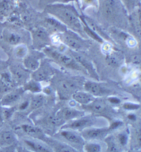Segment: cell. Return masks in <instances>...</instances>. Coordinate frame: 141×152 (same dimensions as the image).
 I'll list each match as a JSON object with an SVG mask.
<instances>
[{
	"label": "cell",
	"instance_id": "b9f144b4",
	"mask_svg": "<svg viewBox=\"0 0 141 152\" xmlns=\"http://www.w3.org/2000/svg\"><path fill=\"white\" fill-rule=\"evenodd\" d=\"M85 1H86V2H92V0H85Z\"/></svg>",
	"mask_w": 141,
	"mask_h": 152
},
{
	"label": "cell",
	"instance_id": "e575fe53",
	"mask_svg": "<svg viewBox=\"0 0 141 152\" xmlns=\"http://www.w3.org/2000/svg\"><path fill=\"white\" fill-rule=\"evenodd\" d=\"M13 146L0 147V152H13Z\"/></svg>",
	"mask_w": 141,
	"mask_h": 152
},
{
	"label": "cell",
	"instance_id": "52a82bcc",
	"mask_svg": "<svg viewBox=\"0 0 141 152\" xmlns=\"http://www.w3.org/2000/svg\"><path fill=\"white\" fill-rule=\"evenodd\" d=\"M59 134L66 141L68 142V145L75 149H77L76 147H81L82 149L83 145L86 142L78 131L70 129H61Z\"/></svg>",
	"mask_w": 141,
	"mask_h": 152
},
{
	"label": "cell",
	"instance_id": "836d02e7",
	"mask_svg": "<svg viewBox=\"0 0 141 152\" xmlns=\"http://www.w3.org/2000/svg\"><path fill=\"white\" fill-rule=\"evenodd\" d=\"M107 100H108V102L109 103H111V104H118L120 102V100L118 99V98L115 97H109Z\"/></svg>",
	"mask_w": 141,
	"mask_h": 152
},
{
	"label": "cell",
	"instance_id": "ab89813d",
	"mask_svg": "<svg viewBox=\"0 0 141 152\" xmlns=\"http://www.w3.org/2000/svg\"><path fill=\"white\" fill-rule=\"evenodd\" d=\"M73 1H75V0H59L60 4H67Z\"/></svg>",
	"mask_w": 141,
	"mask_h": 152
},
{
	"label": "cell",
	"instance_id": "277c9868",
	"mask_svg": "<svg viewBox=\"0 0 141 152\" xmlns=\"http://www.w3.org/2000/svg\"><path fill=\"white\" fill-rule=\"evenodd\" d=\"M63 41L64 43L71 48V50L79 51L86 50L88 48V44L87 42L80 37L74 31L68 30L65 31L63 32Z\"/></svg>",
	"mask_w": 141,
	"mask_h": 152
},
{
	"label": "cell",
	"instance_id": "7c38bea8",
	"mask_svg": "<svg viewBox=\"0 0 141 152\" xmlns=\"http://www.w3.org/2000/svg\"><path fill=\"white\" fill-rule=\"evenodd\" d=\"M84 115V113L83 111H80L78 110V109L75 108V107L70 106L61 109L59 112L58 117L61 118L62 121H70L80 118Z\"/></svg>",
	"mask_w": 141,
	"mask_h": 152
},
{
	"label": "cell",
	"instance_id": "74e56055",
	"mask_svg": "<svg viewBox=\"0 0 141 152\" xmlns=\"http://www.w3.org/2000/svg\"><path fill=\"white\" fill-rule=\"evenodd\" d=\"M6 86H5V84H4L3 82L1 81V80H0V93L4 91V89H5Z\"/></svg>",
	"mask_w": 141,
	"mask_h": 152
},
{
	"label": "cell",
	"instance_id": "cb8c5ba5",
	"mask_svg": "<svg viewBox=\"0 0 141 152\" xmlns=\"http://www.w3.org/2000/svg\"><path fill=\"white\" fill-rule=\"evenodd\" d=\"M49 145L52 147L55 152H79L77 149L64 142H56Z\"/></svg>",
	"mask_w": 141,
	"mask_h": 152
},
{
	"label": "cell",
	"instance_id": "30bf717a",
	"mask_svg": "<svg viewBox=\"0 0 141 152\" xmlns=\"http://www.w3.org/2000/svg\"><path fill=\"white\" fill-rule=\"evenodd\" d=\"M32 39L36 47H42L45 48L50 42V38L46 29L37 28L32 31Z\"/></svg>",
	"mask_w": 141,
	"mask_h": 152
},
{
	"label": "cell",
	"instance_id": "8fae6325",
	"mask_svg": "<svg viewBox=\"0 0 141 152\" xmlns=\"http://www.w3.org/2000/svg\"><path fill=\"white\" fill-rule=\"evenodd\" d=\"M10 72L13 79L18 83L24 84L28 81L29 71L26 70L24 66L13 64L10 67Z\"/></svg>",
	"mask_w": 141,
	"mask_h": 152
},
{
	"label": "cell",
	"instance_id": "ffe728a7",
	"mask_svg": "<svg viewBox=\"0 0 141 152\" xmlns=\"http://www.w3.org/2000/svg\"><path fill=\"white\" fill-rule=\"evenodd\" d=\"M16 141V137L12 132L5 131L0 134V147L13 146Z\"/></svg>",
	"mask_w": 141,
	"mask_h": 152
},
{
	"label": "cell",
	"instance_id": "603a6c76",
	"mask_svg": "<svg viewBox=\"0 0 141 152\" xmlns=\"http://www.w3.org/2000/svg\"><path fill=\"white\" fill-rule=\"evenodd\" d=\"M21 129L27 135L31 136V138H38L39 136L43 135L41 129L39 127L32 125L24 124L21 126Z\"/></svg>",
	"mask_w": 141,
	"mask_h": 152
},
{
	"label": "cell",
	"instance_id": "f546056e",
	"mask_svg": "<svg viewBox=\"0 0 141 152\" xmlns=\"http://www.w3.org/2000/svg\"><path fill=\"white\" fill-rule=\"evenodd\" d=\"M12 8V4L9 0H1L0 1V15L4 16L8 14Z\"/></svg>",
	"mask_w": 141,
	"mask_h": 152
},
{
	"label": "cell",
	"instance_id": "5b68a950",
	"mask_svg": "<svg viewBox=\"0 0 141 152\" xmlns=\"http://www.w3.org/2000/svg\"><path fill=\"white\" fill-rule=\"evenodd\" d=\"M111 130L109 127H93L85 129L79 132L85 141H98L100 140L105 139L109 135Z\"/></svg>",
	"mask_w": 141,
	"mask_h": 152
},
{
	"label": "cell",
	"instance_id": "7402d4cb",
	"mask_svg": "<svg viewBox=\"0 0 141 152\" xmlns=\"http://www.w3.org/2000/svg\"><path fill=\"white\" fill-rule=\"evenodd\" d=\"M24 89V92L25 91H28V92L32 93L34 94L40 93L42 92L41 85L40 82L35 81L34 80H28L26 83L24 84V87H22Z\"/></svg>",
	"mask_w": 141,
	"mask_h": 152
},
{
	"label": "cell",
	"instance_id": "9a60e30c",
	"mask_svg": "<svg viewBox=\"0 0 141 152\" xmlns=\"http://www.w3.org/2000/svg\"><path fill=\"white\" fill-rule=\"evenodd\" d=\"M24 93L23 88H17L6 94L1 100V104L4 106H10L16 103Z\"/></svg>",
	"mask_w": 141,
	"mask_h": 152
},
{
	"label": "cell",
	"instance_id": "4fadbf2b",
	"mask_svg": "<svg viewBox=\"0 0 141 152\" xmlns=\"http://www.w3.org/2000/svg\"><path fill=\"white\" fill-rule=\"evenodd\" d=\"M77 84L74 80H64L60 81L58 84V91L62 95L66 96L70 95L77 90Z\"/></svg>",
	"mask_w": 141,
	"mask_h": 152
},
{
	"label": "cell",
	"instance_id": "f1b7e54d",
	"mask_svg": "<svg viewBox=\"0 0 141 152\" xmlns=\"http://www.w3.org/2000/svg\"><path fill=\"white\" fill-rule=\"evenodd\" d=\"M46 22L47 25L50 26L54 30L59 31L60 32H64L65 31L67 30L66 27L63 24L56 19H54V18H48L46 20Z\"/></svg>",
	"mask_w": 141,
	"mask_h": 152
},
{
	"label": "cell",
	"instance_id": "2e32d148",
	"mask_svg": "<svg viewBox=\"0 0 141 152\" xmlns=\"http://www.w3.org/2000/svg\"><path fill=\"white\" fill-rule=\"evenodd\" d=\"M72 99L76 103H78L81 105V106H86L93 101L95 99V97L86 92V91H77L71 95Z\"/></svg>",
	"mask_w": 141,
	"mask_h": 152
},
{
	"label": "cell",
	"instance_id": "d6986e66",
	"mask_svg": "<svg viewBox=\"0 0 141 152\" xmlns=\"http://www.w3.org/2000/svg\"><path fill=\"white\" fill-rule=\"evenodd\" d=\"M117 6L116 0H106L103 5V12L105 17L108 19L114 18L116 16Z\"/></svg>",
	"mask_w": 141,
	"mask_h": 152
},
{
	"label": "cell",
	"instance_id": "9c48e42d",
	"mask_svg": "<svg viewBox=\"0 0 141 152\" xmlns=\"http://www.w3.org/2000/svg\"><path fill=\"white\" fill-rule=\"evenodd\" d=\"M84 89L86 92L91 94L94 97H101L103 96L109 95L111 89L99 82L88 81L84 84Z\"/></svg>",
	"mask_w": 141,
	"mask_h": 152
},
{
	"label": "cell",
	"instance_id": "5bb4252c",
	"mask_svg": "<svg viewBox=\"0 0 141 152\" xmlns=\"http://www.w3.org/2000/svg\"><path fill=\"white\" fill-rule=\"evenodd\" d=\"M82 107L96 114L104 113L108 109V105L106 102L100 98L98 99L95 98L90 104L86 106H82Z\"/></svg>",
	"mask_w": 141,
	"mask_h": 152
},
{
	"label": "cell",
	"instance_id": "d6a6232c",
	"mask_svg": "<svg viewBox=\"0 0 141 152\" xmlns=\"http://www.w3.org/2000/svg\"><path fill=\"white\" fill-rule=\"evenodd\" d=\"M140 106L139 104H135V103L131 102H125L123 104V108H124V110L128 111L137 110L140 108Z\"/></svg>",
	"mask_w": 141,
	"mask_h": 152
},
{
	"label": "cell",
	"instance_id": "60d3db41",
	"mask_svg": "<svg viewBox=\"0 0 141 152\" xmlns=\"http://www.w3.org/2000/svg\"><path fill=\"white\" fill-rule=\"evenodd\" d=\"M129 118L130 120H133V121H134V120H136V116L135 115H129Z\"/></svg>",
	"mask_w": 141,
	"mask_h": 152
},
{
	"label": "cell",
	"instance_id": "44dd1931",
	"mask_svg": "<svg viewBox=\"0 0 141 152\" xmlns=\"http://www.w3.org/2000/svg\"><path fill=\"white\" fill-rule=\"evenodd\" d=\"M103 146L97 140L86 141L82 147L83 152H103Z\"/></svg>",
	"mask_w": 141,
	"mask_h": 152
},
{
	"label": "cell",
	"instance_id": "83f0119b",
	"mask_svg": "<svg viewBox=\"0 0 141 152\" xmlns=\"http://www.w3.org/2000/svg\"><path fill=\"white\" fill-rule=\"evenodd\" d=\"M13 54L18 59H24L28 54V50L26 45L20 43L15 46Z\"/></svg>",
	"mask_w": 141,
	"mask_h": 152
},
{
	"label": "cell",
	"instance_id": "ac0fdd59",
	"mask_svg": "<svg viewBox=\"0 0 141 152\" xmlns=\"http://www.w3.org/2000/svg\"><path fill=\"white\" fill-rule=\"evenodd\" d=\"M41 65L39 58L33 54H28L23 59V66L26 70L33 72Z\"/></svg>",
	"mask_w": 141,
	"mask_h": 152
},
{
	"label": "cell",
	"instance_id": "ee69618b",
	"mask_svg": "<svg viewBox=\"0 0 141 152\" xmlns=\"http://www.w3.org/2000/svg\"><path fill=\"white\" fill-rule=\"evenodd\" d=\"M29 152H30V151H29Z\"/></svg>",
	"mask_w": 141,
	"mask_h": 152
},
{
	"label": "cell",
	"instance_id": "7a4b0ae2",
	"mask_svg": "<svg viewBox=\"0 0 141 152\" xmlns=\"http://www.w3.org/2000/svg\"><path fill=\"white\" fill-rule=\"evenodd\" d=\"M107 122L104 118L95 116H83L70 121L63 125L61 129H70L75 131H82L85 129L93 127H107Z\"/></svg>",
	"mask_w": 141,
	"mask_h": 152
},
{
	"label": "cell",
	"instance_id": "4316f807",
	"mask_svg": "<svg viewBox=\"0 0 141 152\" xmlns=\"http://www.w3.org/2000/svg\"><path fill=\"white\" fill-rule=\"evenodd\" d=\"M4 37L5 41L7 42L8 44L14 46H16L17 45L20 44V42H21V36L19 34H17V32H9L6 33Z\"/></svg>",
	"mask_w": 141,
	"mask_h": 152
},
{
	"label": "cell",
	"instance_id": "484cf974",
	"mask_svg": "<svg viewBox=\"0 0 141 152\" xmlns=\"http://www.w3.org/2000/svg\"><path fill=\"white\" fill-rule=\"evenodd\" d=\"M106 142V147L108 152H120V147L116 141V138L111 136H107L105 138Z\"/></svg>",
	"mask_w": 141,
	"mask_h": 152
},
{
	"label": "cell",
	"instance_id": "8992f818",
	"mask_svg": "<svg viewBox=\"0 0 141 152\" xmlns=\"http://www.w3.org/2000/svg\"><path fill=\"white\" fill-rule=\"evenodd\" d=\"M23 143L26 149L30 152H55L50 145L39 138H24Z\"/></svg>",
	"mask_w": 141,
	"mask_h": 152
},
{
	"label": "cell",
	"instance_id": "e0dca14e",
	"mask_svg": "<svg viewBox=\"0 0 141 152\" xmlns=\"http://www.w3.org/2000/svg\"><path fill=\"white\" fill-rule=\"evenodd\" d=\"M52 77V71L48 67L39 66L37 70L32 72V79L35 81L41 82H46Z\"/></svg>",
	"mask_w": 141,
	"mask_h": 152
},
{
	"label": "cell",
	"instance_id": "7bdbcfd3",
	"mask_svg": "<svg viewBox=\"0 0 141 152\" xmlns=\"http://www.w3.org/2000/svg\"><path fill=\"white\" fill-rule=\"evenodd\" d=\"M138 152H139V151H138Z\"/></svg>",
	"mask_w": 141,
	"mask_h": 152
},
{
	"label": "cell",
	"instance_id": "8d00e7d4",
	"mask_svg": "<svg viewBox=\"0 0 141 152\" xmlns=\"http://www.w3.org/2000/svg\"><path fill=\"white\" fill-rule=\"evenodd\" d=\"M29 105H30V102H28V101L24 102V103H22V104L20 105L19 109H21V110H25Z\"/></svg>",
	"mask_w": 141,
	"mask_h": 152
},
{
	"label": "cell",
	"instance_id": "f35d334b",
	"mask_svg": "<svg viewBox=\"0 0 141 152\" xmlns=\"http://www.w3.org/2000/svg\"><path fill=\"white\" fill-rule=\"evenodd\" d=\"M4 119V117L3 109H2L1 107H0V122L3 121Z\"/></svg>",
	"mask_w": 141,
	"mask_h": 152
},
{
	"label": "cell",
	"instance_id": "d4e9b609",
	"mask_svg": "<svg viewBox=\"0 0 141 152\" xmlns=\"http://www.w3.org/2000/svg\"><path fill=\"white\" fill-rule=\"evenodd\" d=\"M46 98L45 96L41 93L35 94V95L32 97L30 102V107L32 110L39 108L44 104Z\"/></svg>",
	"mask_w": 141,
	"mask_h": 152
},
{
	"label": "cell",
	"instance_id": "1f68e13d",
	"mask_svg": "<svg viewBox=\"0 0 141 152\" xmlns=\"http://www.w3.org/2000/svg\"><path fill=\"white\" fill-rule=\"evenodd\" d=\"M106 60L109 65L113 66H118L120 64V60L117 57L115 56L111 55V53L107 55Z\"/></svg>",
	"mask_w": 141,
	"mask_h": 152
},
{
	"label": "cell",
	"instance_id": "4dcf8cb0",
	"mask_svg": "<svg viewBox=\"0 0 141 152\" xmlns=\"http://www.w3.org/2000/svg\"><path fill=\"white\" fill-rule=\"evenodd\" d=\"M116 140L120 147L126 146L127 144L128 143V136L124 132L120 133L118 134L117 138H116Z\"/></svg>",
	"mask_w": 141,
	"mask_h": 152
},
{
	"label": "cell",
	"instance_id": "ba28073f",
	"mask_svg": "<svg viewBox=\"0 0 141 152\" xmlns=\"http://www.w3.org/2000/svg\"><path fill=\"white\" fill-rule=\"evenodd\" d=\"M70 53L71 56L81 66V68L83 70H86L88 74L91 75V77H93L96 80H98V76L97 71H96L94 66L90 60L85 57L84 56L80 54L78 51L70 50Z\"/></svg>",
	"mask_w": 141,
	"mask_h": 152
},
{
	"label": "cell",
	"instance_id": "3957f363",
	"mask_svg": "<svg viewBox=\"0 0 141 152\" xmlns=\"http://www.w3.org/2000/svg\"><path fill=\"white\" fill-rule=\"evenodd\" d=\"M44 49V52L49 58L54 60L61 65L66 68L74 69V70L83 71V69L81 68V66L75 61V59L71 56L66 54L62 51L50 48V47H46Z\"/></svg>",
	"mask_w": 141,
	"mask_h": 152
},
{
	"label": "cell",
	"instance_id": "6da1fadb",
	"mask_svg": "<svg viewBox=\"0 0 141 152\" xmlns=\"http://www.w3.org/2000/svg\"><path fill=\"white\" fill-rule=\"evenodd\" d=\"M46 10L65 26L70 28L74 32H82L83 25L80 17L73 6L66 4H53L47 6Z\"/></svg>",
	"mask_w": 141,
	"mask_h": 152
},
{
	"label": "cell",
	"instance_id": "d590c367",
	"mask_svg": "<svg viewBox=\"0 0 141 152\" xmlns=\"http://www.w3.org/2000/svg\"><path fill=\"white\" fill-rule=\"evenodd\" d=\"M125 1L127 6H129V7L132 8V7H134V6L136 4L137 0H125Z\"/></svg>",
	"mask_w": 141,
	"mask_h": 152
}]
</instances>
